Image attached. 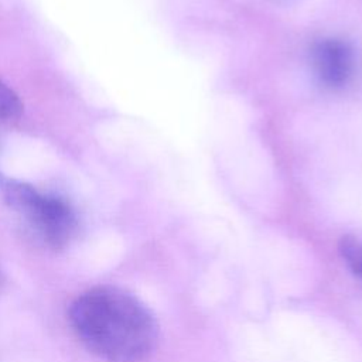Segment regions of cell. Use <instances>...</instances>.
Wrapping results in <instances>:
<instances>
[{"instance_id": "1", "label": "cell", "mask_w": 362, "mask_h": 362, "mask_svg": "<svg viewBox=\"0 0 362 362\" xmlns=\"http://www.w3.org/2000/svg\"><path fill=\"white\" fill-rule=\"evenodd\" d=\"M69 321L81 342L107 362H139L158 341L153 313L132 293L100 286L71 304Z\"/></svg>"}, {"instance_id": "2", "label": "cell", "mask_w": 362, "mask_h": 362, "mask_svg": "<svg viewBox=\"0 0 362 362\" xmlns=\"http://www.w3.org/2000/svg\"><path fill=\"white\" fill-rule=\"evenodd\" d=\"M1 187L7 204L25 219L47 246L62 249L69 243L76 229V219L65 201L13 180L4 181Z\"/></svg>"}, {"instance_id": "3", "label": "cell", "mask_w": 362, "mask_h": 362, "mask_svg": "<svg viewBox=\"0 0 362 362\" xmlns=\"http://www.w3.org/2000/svg\"><path fill=\"white\" fill-rule=\"evenodd\" d=\"M313 66L320 81L329 88L344 86L354 71V55L349 45L337 38H324L311 49Z\"/></svg>"}, {"instance_id": "4", "label": "cell", "mask_w": 362, "mask_h": 362, "mask_svg": "<svg viewBox=\"0 0 362 362\" xmlns=\"http://www.w3.org/2000/svg\"><path fill=\"white\" fill-rule=\"evenodd\" d=\"M339 252L354 274L362 279V235H346L341 239Z\"/></svg>"}, {"instance_id": "5", "label": "cell", "mask_w": 362, "mask_h": 362, "mask_svg": "<svg viewBox=\"0 0 362 362\" xmlns=\"http://www.w3.org/2000/svg\"><path fill=\"white\" fill-rule=\"evenodd\" d=\"M23 109L18 95L0 81V120L16 117Z\"/></svg>"}]
</instances>
